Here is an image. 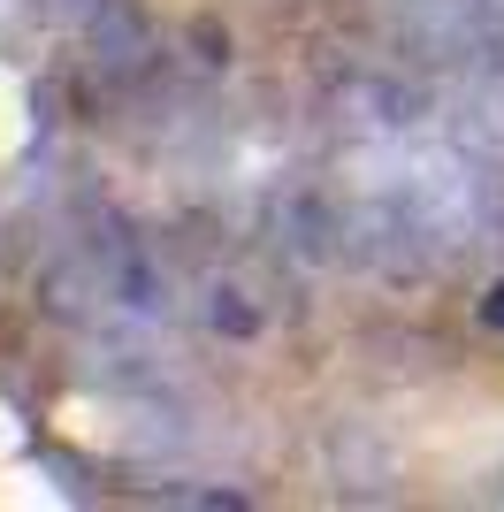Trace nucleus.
Instances as JSON below:
<instances>
[{
  "mask_svg": "<svg viewBox=\"0 0 504 512\" xmlns=\"http://www.w3.org/2000/svg\"><path fill=\"white\" fill-rule=\"evenodd\" d=\"M482 321H489V329H504V291H489V299H482Z\"/></svg>",
  "mask_w": 504,
  "mask_h": 512,
  "instance_id": "1",
  "label": "nucleus"
}]
</instances>
